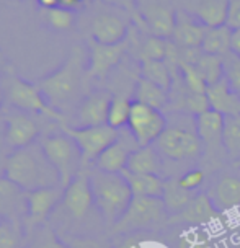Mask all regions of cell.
Wrapping results in <instances>:
<instances>
[{
    "label": "cell",
    "mask_w": 240,
    "mask_h": 248,
    "mask_svg": "<svg viewBox=\"0 0 240 248\" xmlns=\"http://www.w3.org/2000/svg\"><path fill=\"white\" fill-rule=\"evenodd\" d=\"M87 62L88 52L83 51L82 46H74L64 64L38 82L48 103L61 114L82 96L83 82L88 77Z\"/></svg>",
    "instance_id": "obj_1"
},
{
    "label": "cell",
    "mask_w": 240,
    "mask_h": 248,
    "mask_svg": "<svg viewBox=\"0 0 240 248\" xmlns=\"http://www.w3.org/2000/svg\"><path fill=\"white\" fill-rule=\"evenodd\" d=\"M3 176L15 183L25 193L61 186L59 176L41 145L13 150L3 163Z\"/></svg>",
    "instance_id": "obj_2"
},
{
    "label": "cell",
    "mask_w": 240,
    "mask_h": 248,
    "mask_svg": "<svg viewBox=\"0 0 240 248\" xmlns=\"http://www.w3.org/2000/svg\"><path fill=\"white\" fill-rule=\"evenodd\" d=\"M93 201L101 219L113 227L123 217L132 201V191L123 173H106L101 170H88Z\"/></svg>",
    "instance_id": "obj_3"
},
{
    "label": "cell",
    "mask_w": 240,
    "mask_h": 248,
    "mask_svg": "<svg viewBox=\"0 0 240 248\" xmlns=\"http://www.w3.org/2000/svg\"><path fill=\"white\" fill-rule=\"evenodd\" d=\"M2 92L3 96L8 100L13 108H16L18 111L23 113H39L44 116H49L61 124L65 123V116L56 111L52 106L48 103L46 96L43 95V92L39 90L38 83H31L25 78H21L20 75H16L13 70L8 69L5 74V78L2 82Z\"/></svg>",
    "instance_id": "obj_4"
},
{
    "label": "cell",
    "mask_w": 240,
    "mask_h": 248,
    "mask_svg": "<svg viewBox=\"0 0 240 248\" xmlns=\"http://www.w3.org/2000/svg\"><path fill=\"white\" fill-rule=\"evenodd\" d=\"M168 222V212L162 198L134 196L121 219L113 225L114 235H134L142 230L157 229Z\"/></svg>",
    "instance_id": "obj_5"
},
{
    "label": "cell",
    "mask_w": 240,
    "mask_h": 248,
    "mask_svg": "<svg viewBox=\"0 0 240 248\" xmlns=\"http://www.w3.org/2000/svg\"><path fill=\"white\" fill-rule=\"evenodd\" d=\"M160 154L162 160L170 162H191L201 157L203 142L199 140L196 131L186 129L183 126H167L162 136L152 144Z\"/></svg>",
    "instance_id": "obj_6"
},
{
    "label": "cell",
    "mask_w": 240,
    "mask_h": 248,
    "mask_svg": "<svg viewBox=\"0 0 240 248\" xmlns=\"http://www.w3.org/2000/svg\"><path fill=\"white\" fill-rule=\"evenodd\" d=\"M41 147L48 160L57 171L61 186L65 188L80 171V165H83L82 154H80L77 144L64 132V134H52L44 137Z\"/></svg>",
    "instance_id": "obj_7"
},
{
    "label": "cell",
    "mask_w": 240,
    "mask_h": 248,
    "mask_svg": "<svg viewBox=\"0 0 240 248\" xmlns=\"http://www.w3.org/2000/svg\"><path fill=\"white\" fill-rule=\"evenodd\" d=\"M61 129L77 144L83 165L95 162L98 155L113 142H116L119 137V131L113 129L108 124L92 127H69L67 124H61Z\"/></svg>",
    "instance_id": "obj_8"
},
{
    "label": "cell",
    "mask_w": 240,
    "mask_h": 248,
    "mask_svg": "<svg viewBox=\"0 0 240 248\" xmlns=\"http://www.w3.org/2000/svg\"><path fill=\"white\" fill-rule=\"evenodd\" d=\"M167 118L160 109L150 108L147 105L132 100L128 129L139 147L152 145L167 129Z\"/></svg>",
    "instance_id": "obj_9"
},
{
    "label": "cell",
    "mask_w": 240,
    "mask_h": 248,
    "mask_svg": "<svg viewBox=\"0 0 240 248\" xmlns=\"http://www.w3.org/2000/svg\"><path fill=\"white\" fill-rule=\"evenodd\" d=\"M62 204H64L65 212L74 220H83L90 214L95 201H93L90 176H88L87 170H80L74 176V180L64 188Z\"/></svg>",
    "instance_id": "obj_10"
},
{
    "label": "cell",
    "mask_w": 240,
    "mask_h": 248,
    "mask_svg": "<svg viewBox=\"0 0 240 248\" xmlns=\"http://www.w3.org/2000/svg\"><path fill=\"white\" fill-rule=\"evenodd\" d=\"M62 196H64L62 186H51V188H43L26 193L25 229L31 230L36 225L46 224L48 217L52 214L57 204L62 202Z\"/></svg>",
    "instance_id": "obj_11"
},
{
    "label": "cell",
    "mask_w": 240,
    "mask_h": 248,
    "mask_svg": "<svg viewBox=\"0 0 240 248\" xmlns=\"http://www.w3.org/2000/svg\"><path fill=\"white\" fill-rule=\"evenodd\" d=\"M126 51V43L121 44H100L88 39V77L105 78L121 62Z\"/></svg>",
    "instance_id": "obj_12"
},
{
    "label": "cell",
    "mask_w": 240,
    "mask_h": 248,
    "mask_svg": "<svg viewBox=\"0 0 240 248\" xmlns=\"http://www.w3.org/2000/svg\"><path fill=\"white\" fill-rule=\"evenodd\" d=\"M113 95L108 90H96L83 96L77 109V124L74 127H92L108 124V111Z\"/></svg>",
    "instance_id": "obj_13"
},
{
    "label": "cell",
    "mask_w": 240,
    "mask_h": 248,
    "mask_svg": "<svg viewBox=\"0 0 240 248\" xmlns=\"http://www.w3.org/2000/svg\"><path fill=\"white\" fill-rule=\"evenodd\" d=\"M38 136V126L33 118L25 113H12L5 118L3 124V139L13 150L33 145Z\"/></svg>",
    "instance_id": "obj_14"
},
{
    "label": "cell",
    "mask_w": 240,
    "mask_h": 248,
    "mask_svg": "<svg viewBox=\"0 0 240 248\" xmlns=\"http://www.w3.org/2000/svg\"><path fill=\"white\" fill-rule=\"evenodd\" d=\"M219 216L221 211L212 204L208 193H198L185 209H181L178 214L168 217V224H186L199 227V225L214 222Z\"/></svg>",
    "instance_id": "obj_15"
},
{
    "label": "cell",
    "mask_w": 240,
    "mask_h": 248,
    "mask_svg": "<svg viewBox=\"0 0 240 248\" xmlns=\"http://www.w3.org/2000/svg\"><path fill=\"white\" fill-rule=\"evenodd\" d=\"M90 33L93 41L100 44H121L126 39L128 23L113 12H100L93 16Z\"/></svg>",
    "instance_id": "obj_16"
},
{
    "label": "cell",
    "mask_w": 240,
    "mask_h": 248,
    "mask_svg": "<svg viewBox=\"0 0 240 248\" xmlns=\"http://www.w3.org/2000/svg\"><path fill=\"white\" fill-rule=\"evenodd\" d=\"M194 131L208 150H224L222 147V131H224V116L221 113L209 109L194 116Z\"/></svg>",
    "instance_id": "obj_17"
},
{
    "label": "cell",
    "mask_w": 240,
    "mask_h": 248,
    "mask_svg": "<svg viewBox=\"0 0 240 248\" xmlns=\"http://www.w3.org/2000/svg\"><path fill=\"white\" fill-rule=\"evenodd\" d=\"M208 196L221 212L240 207V176L222 175L209 188Z\"/></svg>",
    "instance_id": "obj_18"
},
{
    "label": "cell",
    "mask_w": 240,
    "mask_h": 248,
    "mask_svg": "<svg viewBox=\"0 0 240 248\" xmlns=\"http://www.w3.org/2000/svg\"><path fill=\"white\" fill-rule=\"evenodd\" d=\"M139 147L137 144H129L124 137L119 134L116 142H113L108 149H105L103 152L98 155L93 165L96 170L106 171V173H123L126 170L129 155Z\"/></svg>",
    "instance_id": "obj_19"
},
{
    "label": "cell",
    "mask_w": 240,
    "mask_h": 248,
    "mask_svg": "<svg viewBox=\"0 0 240 248\" xmlns=\"http://www.w3.org/2000/svg\"><path fill=\"white\" fill-rule=\"evenodd\" d=\"M141 18L147 26L150 34L155 38L168 39L173 36L176 25V16L168 7L163 5H149L141 10Z\"/></svg>",
    "instance_id": "obj_20"
},
{
    "label": "cell",
    "mask_w": 240,
    "mask_h": 248,
    "mask_svg": "<svg viewBox=\"0 0 240 248\" xmlns=\"http://www.w3.org/2000/svg\"><path fill=\"white\" fill-rule=\"evenodd\" d=\"M21 209L26 211V193L5 176H0V220H20Z\"/></svg>",
    "instance_id": "obj_21"
},
{
    "label": "cell",
    "mask_w": 240,
    "mask_h": 248,
    "mask_svg": "<svg viewBox=\"0 0 240 248\" xmlns=\"http://www.w3.org/2000/svg\"><path fill=\"white\" fill-rule=\"evenodd\" d=\"M206 95L211 109L221 113L222 116H240V98L230 90L225 78L208 87Z\"/></svg>",
    "instance_id": "obj_22"
},
{
    "label": "cell",
    "mask_w": 240,
    "mask_h": 248,
    "mask_svg": "<svg viewBox=\"0 0 240 248\" xmlns=\"http://www.w3.org/2000/svg\"><path fill=\"white\" fill-rule=\"evenodd\" d=\"M206 26H203L196 18H190L183 13L176 15V25L173 31V44L178 47H201Z\"/></svg>",
    "instance_id": "obj_23"
},
{
    "label": "cell",
    "mask_w": 240,
    "mask_h": 248,
    "mask_svg": "<svg viewBox=\"0 0 240 248\" xmlns=\"http://www.w3.org/2000/svg\"><path fill=\"white\" fill-rule=\"evenodd\" d=\"M162 157L155 150L154 145L147 147H137L129 155L126 171L136 175H160L162 171Z\"/></svg>",
    "instance_id": "obj_24"
},
{
    "label": "cell",
    "mask_w": 240,
    "mask_h": 248,
    "mask_svg": "<svg viewBox=\"0 0 240 248\" xmlns=\"http://www.w3.org/2000/svg\"><path fill=\"white\" fill-rule=\"evenodd\" d=\"M232 33L234 31L229 28L227 25L216 26V28H206L201 51L204 54L212 56H227L230 52V44H232Z\"/></svg>",
    "instance_id": "obj_25"
},
{
    "label": "cell",
    "mask_w": 240,
    "mask_h": 248,
    "mask_svg": "<svg viewBox=\"0 0 240 248\" xmlns=\"http://www.w3.org/2000/svg\"><path fill=\"white\" fill-rule=\"evenodd\" d=\"M227 0H204L194 10V18L206 28L225 25L227 20Z\"/></svg>",
    "instance_id": "obj_26"
},
{
    "label": "cell",
    "mask_w": 240,
    "mask_h": 248,
    "mask_svg": "<svg viewBox=\"0 0 240 248\" xmlns=\"http://www.w3.org/2000/svg\"><path fill=\"white\" fill-rule=\"evenodd\" d=\"M124 178L131 186L132 196H147V198H162L165 180L160 175H136L129 171H123Z\"/></svg>",
    "instance_id": "obj_27"
},
{
    "label": "cell",
    "mask_w": 240,
    "mask_h": 248,
    "mask_svg": "<svg viewBox=\"0 0 240 248\" xmlns=\"http://www.w3.org/2000/svg\"><path fill=\"white\" fill-rule=\"evenodd\" d=\"M198 193L186 191L178 185V178H167L163 185V204L168 212V217L178 214L181 209H185L190 204V201L196 196Z\"/></svg>",
    "instance_id": "obj_28"
},
{
    "label": "cell",
    "mask_w": 240,
    "mask_h": 248,
    "mask_svg": "<svg viewBox=\"0 0 240 248\" xmlns=\"http://www.w3.org/2000/svg\"><path fill=\"white\" fill-rule=\"evenodd\" d=\"M134 101H139L155 109H163L168 105V92L149 82L147 78L139 77L134 88Z\"/></svg>",
    "instance_id": "obj_29"
},
{
    "label": "cell",
    "mask_w": 240,
    "mask_h": 248,
    "mask_svg": "<svg viewBox=\"0 0 240 248\" xmlns=\"http://www.w3.org/2000/svg\"><path fill=\"white\" fill-rule=\"evenodd\" d=\"M26 248H70L67 242L62 240L57 235L56 230L51 225L41 224L34 229L28 230V238H26Z\"/></svg>",
    "instance_id": "obj_30"
},
{
    "label": "cell",
    "mask_w": 240,
    "mask_h": 248,
    "mask_svg": "<svg viewBox=\"0 0 240 248\" xmlns=\"http://www.w3.org/2000/svg\"><path fill=\"white\" fill-rule=\"evenodd\" d=\"M222 147L234 163L240 160V116H224Z\"/></svg>",
    "instance_id": "obj_31"
},
{
    "label": "cell",
    "mask_w": 240,
    "mask_h": 248,
    "mask_svg": "<svg viewBox=\"0 0 240 248\" xmlns=\"http://www.w3.org/2000/svg\"><path fill=\"white\" fill-rule=\"evenodd\" d=\"M141 77L162 87L163 90H170L172 72L165 61H141Z\"/></svg>",
    "instance_id": "obj_32"
},
{
    "label": "cell",
    "mask_w": 240,
    "mask_h": 248,
    "mask_svg": "<svg viewBox=\"0 0 240 248\" xmlns=\"http://www.w3.org/2000/svg\"><path fill=\"white\" fill-rule=\"evenodd\" d=\"M196 69L206 80L208 87L214 85V83L221 82L224 78V57L204 54L203 52L196 62Z\"/></svg>",
    "instance_id": "obj_33"
},
{
    "label": "cell",
    "mask_w": 240,
    "mask_h": 248,
    "mask_svg": "<svg viewBox=\"0 0 240 248\" xmlns=\"http://www.w3.org/2000/svg\"><path fill=\"white\" fill-rule=\"evenodd\" d=\"M131 106H132V101L128 98V96L113 95V100H111V105H110V111H108V126H111L116 131L126 127L128 121H129Z\"/></svg>",
    "instance_id": "obj_34"
},
{
    "label": "cell",
    "mask_w": 240,
    "mask_h": 248,
    "mask_svg": "<svg viewBox=\"0 0 240 248\" xmlns=\"http://www.w3.org/2000/svg\"><path fill=\"white\" fill-rule=\"evenodd\" d=\"M39 15H41V20L44 23L56 31L69 30L75 21V12L61 5L54 8H41Z\"/></svg>",
    "instance_id": "obj_35"
},
{
    "label": "cell",
    "mask_w": 240,
    "mask_h": 248,
    "mask_svg": "<svg viewBox=\"0 0 240 248\" xmlns=\"http://www.w3.org/2000/svg\"><path fill=\"white\" fill-rule=\"evenodd\" d=\"M25 243V233L20 220H0V248H21Z\"/></svg>",
    "instance_id": "obj_36"
},
{
    "label": "cell",
    "mask_w": 240,
    "mask_h": 248,
    "mask_svg": "<svg viewBox=\"0 0 240 248\" xmlns=\"http://www.w3.org/2000/svg\"><path fill=\"white\" fill-rule=\"evenodd\" d=\"M180 75L183 78V85L191 93H206L208 92V83L203 78V75L199 74L196 65L191 64H178Z\"/></svg>",
    "instance_id": "obj_37"
},
{
    "label": "cell",
    "mask_w": 240,
    "mask_h": 248,
    "mask_svg": "<svg viewBox=\"0 0 240 248\" xmlns=\"http://www.w3.org/2000/svg\"><path fill=\"white\" fill-rule=\"evenodd\" d=\"M168 51V41L162 38L150 36L144 46L141 47L139 57L141 61H165Z\"/></svg>",
    "instance_id": "obj_38"
},
{
    "label": "cell",
    "mask_w": 240,
    "mask_h": 248,
    "mask_svg": "<svg viewBox=\"0 0 240 248\" xmlns=\"http://www.w3.org/2000/svg\"><path fill=\"white\" fill-rule=\"evenodd\" d=\"M224 78L229 83L230 90L240 98V57L232 52L224 56Z\"/></svg>",
    "instance_id": "obj_39"
},
{
    "label": "cell",
    "mask_w": 240,
    "mask_h": 248,
    "mask_svg": "<svg viewBox=\"0 0 240 248\" xmlns=\"http://www.w3.org/2000/svg\"><path fill=\"white\" fill-rule=\"evenodd\" d=\"M204 178H206V175H204L203 170H199V168H191V170L185 171V173L180 176L178 185L183 189H186V191L198 193V189L201 188L204 183Z\"/></svg>",
    "instance_id": "obj_40"
},
{
    "label": "cell",
    "mask_w": 240,
    "mask_h": 248,
    "mask_svg": "<svg viewBox=\"0 0 240 248\" xmlns=\"http://www.w3.org/2000/svg\"><path fill=\"white\" fill-rule=\"evenodd\" d=\"M65 242L70 248H113L108 242L93 237H70Z\"/></svg>",
    "instance_id": "obj_41"
},
{
    "label": "cell",
    "mask_w": 240,
    "mask_h": 248,
    "mask_svg": "<svg viewBox=\"0 0 240 248\" xmlns=\"http://www.w3.org/2000/svg\"><path fill=\"white\" fill-rule=\"evenodd\" d=\"M225 25H227L232 31L240 30V0H229Z\"/></svg>",
    "instance_id": "obj_42"
},
{
    "label": "cell",
    "mask_w": 240,
    "mask_h": 248,
    "mask_svg": "<svg viewBox=\"0 0 240 248\" xmlns=\"http://www.w3.org/2000/svg\"><path fill=\"white\" fill-rule=\"evenodd\" d=\"M106 2L132 13L136 18H141V13H137V8H136V0H106ZM141 21H142V18H141Z\"/></svg>",
    "instance_id": "obj_43"
},
{
    "label": "cell",
    "mask_w": 240,
    "mask_h": 248,
    "mask_svg": "<svg viewBox=\"0 0 240 248\" xmlns=\"http://www.w3.org/2000/svg\"><path fill=\"white\" fill-rule=\"evenodd\" d=\"M88 0H59V5L64 8H69L72 12H77L79 8H82Z\"/></svg>",
    "instance_id": "obj_44"
},
{
    "label": "cell",
    "mask_w": 240,
    "mask_h": 248,
    "mask_svg": "<svg viewBox=\"0 0 240 248\" xmlns=\"http://www.w3.org/2000/svg\"><path fill=\"white\" fill-rule=\"evenodd\" d=\"M230 52L240 57V30H235L232 33V44H230Z\"/></svg>",
    "instance_id": "obj_45"
},
{
    "label": "cell",
    "mask_w": 240,
    "mask_h": 248,
    "mask_svg": "<svg viewBox=\"0 0 240 248\" xmlns=\"http://www.w3.org/2000/svg\"><path fill=\"white\" fill-rule=\"evenodd\" d=\"M41 8H54L59 7V0H38Z\"/></svg>",
    "instance_id": "obj_46"
},
{
    "label": "cell",
    "mask_w": 240,
    "mask_h": 248,
    "mask_svg": "<svg viewBox=\"0 0 240 248\" xmlns=\"http://www.w3.org/2000/svg\"><path fill=\"white\" fill-rule=\"evenodd\" d=\"M2 98H3V92H2V85H0V105H2Z\"/></svg>",
    "instance_id": "obj_47"
},
{
    "label": "cell",
    "mask_w": 240,
    "mask_h": 248,
    "mask_svg": "<svg viewBox=\"0 0 240 248\" xmlns=\"http://www.w3.org/2000/svg\"><path fill=\"white\" fill-rule=\"evenodd\" d=\"M235 167H237L239 170H240V160H239V162H235Z\"/></svg>",
    "instance_id": "obj_48"
}]
</instances>
